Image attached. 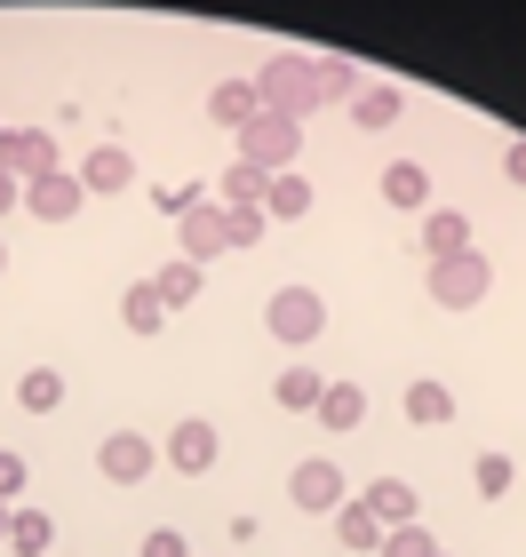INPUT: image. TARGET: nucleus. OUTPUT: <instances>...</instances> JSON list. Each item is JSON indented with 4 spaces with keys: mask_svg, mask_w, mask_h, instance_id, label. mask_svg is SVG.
<instances>
[{
    "mask_svg": "<svg viewBox=\"0 0 526 557\" xmlns=\"http://www.w3.org/2000/svg\"><path fill=\"white\" fill-rule=\"evenodd\" d=\"M264 326L280 343H311V335H328V302H319L311 287H280V295L264 302Z\"/></svg>",
    "mask_w": 526,
    "mask_h": 557,
    "instance_id": "3",
    "label": "nucleus"
},
{
    "mask_svg": "<svg viewBox=\"0 0 526 557\" xmlns=\"http://www.w3.org/2000/svg\"><path fill=\"white\" fill-rule=\"evenodd\" d=\"M375 557H431V534H423V525H391Z\"/></svg>",
    "mask_w": 526,
    "mask_h": 557,
    "instance_id": "29",
    "label": "nucleus"
},
{
    "mask_svg": "<svg viewBox=\"0 0 526 557\" xmlns=\"http://www.w3.org/2000/svg\"><path fill=\"white\" fill-rule=\"evenodd\" d=\"M447 414H455V391H447V383H415V391H407V422L439 430Z\"/></svg>",
    "mask_w": 526,
    "mask_h": 557,
    "instance_id": "25",
    "label": "nucleus"
},
{
    "mask_svg": "<svg viewBox=\"0 0 526 557\" xmlns=\"http://www.w3.org/2000/svg\"><path fill=\"white\" fill-rule=\"evenodd\" d=\"M359 502H367V510H375V525H383V534H391V525H415V510H423V502H415V486H407V478H375V486H367Z\"/></svg>",
    "mask_w": 526,
    "mask_h": 557,
    "instance_id": "11",
    "label": "nucleus"
},
{
    "mask_svg": "<svg viewBox=\"0 0 526 557\" xmlns=\"http://www.w3.org/2000/svg\"><path fill=\"white\" fill-rule=\"evenodd\" d=\"M479 295H487V256H479V247H463V256H439V263H431V302H447V311H470Z\"/></svg>",
    "mask_w": 526,
    "mask_h": 557,
    "instance_id": "4",
    "label": "nucleus"
},
{
    "mask_svg": "<svg viewBox=\"0 0 526 557\" xmlns=\"http://www.w3.org/2000/svg\"><path fill=\"white\" fill-rule=\"evenodd\" d=\"M152 462H160V446L144 438V430H112V438L96 446V470H105L112 486H144V478H152Z\"/></svg>",
    "mask_w": 526,
    "mask_h": 557,
    "instance_id": "5",
    "label": "nucleus"
},
{
    "mask_svg": "<svg viewBox=\"0 0 526 557\" xmlns=\"http://www.w3.org/2000/svg\"><path fill=\"white\" fill-rule=\"evenodd\" d=\"M16 407H24V414H57V407H64V374H57V367H33V374L16 383Z\"/></svg>",
    "mask_w": 526,
    "mask_h": 557,
    "instance_id": "20",
    "label": "nucleus"
},
{
    "mask_svg": "<svg viewBox=\"0 0 526 557\" xmlns=\"http://www.w3.org/2000/svg\"><path fill=\"white\" fill-rule=\"evenodd\" d=\"M367 81H359V64H343V57H319V104H351Z\"/></svg>",
    "mask_w": 526,
    "mask_h": 557,
    "instance_id": "26",
    "label": "nucleus"
},
{
    "mask_svg": "<svg viewBox=\"0 0 526 557\" xmlns=\"http://www.w3.org/2000/svg\"><path fill=\"white\" fill-rule=\"evenodd\" d=\"M295 151H304V120H288V112H256L240 128V160L264 168V175H288Z\"/></svg>",
    "mask_w": 526,
    "mask_h": 557,
    "instance_id": "2",
    "label": "nucleus"
},
{
    "mask_svg": "<svg viewBox=\"0 0 526 557\" xmlns=\"http://www.w3.org/2000/svg\"><path fill=\"white\" fill-rule=\"evenodd\" d=\"M0 271H9V239H0Z\"/></svg>",
    "mask_w": 526,
    "mask_h": 557,
    "instance_id": "37",
    "label": "nucleus"
},
{
    "mask_svg": "<svg viewBox=\"0 0 526 557\" xmlns=\"http://www.w3.org/2000/svg\"><path fill=\"white\" fill-rule=\"evenodd\" d=\"M184 232V263H216L223 247H232V223H223V199H199V208L175 223Z\"/></svg>",
    "mask_w": 526,
    "mask_h": 557,
    "instance_id": "8",
    "label": "nucleus"
},
{
    "mask_svg": "<svg viewBox=\"0 0 526 557\" xmlns=\"http://www.w3.org/2000/svg\"><path fill=\"white\" fill-rule=\"evenodd\" d=\"M144 557H184V534H175V525H152V534H144Z\"/></svg>",
    "mask_w": 526,
    "mask_h": 557,
    "instance_id": "33",
    "label": "nucleus"
},
{
    "mask_svg": "<svg viewBox=\"0 0 526 557\" xmlns=\"http://www.w3.org/2000/svg\"><path fill=\"white\" fill-rule=\"evenodd\" d=\"M383 199L391 208H423V199H431V168L423 160H391L383 168Z\"/></svg>",
    "mask_w": 526,
    "mask_h": 557,
    "instance_id": "16",
    "label": "nucleus"
},
{
    "mask_svg": "<svg viewBox=\"0 0 526 557\" xmlns=\"http://www.w3.org/2000/svg\"><path fill=\"white\" fill-rule=\"evenodd\" d=\"M152 287H160L168 311H184V302H199V263H168V271L152 278Z\"/></svg>",
    "mask_w": 526,
    "mask_h": 557,
    "instance_id": "27",
    "label": "nucleus"
},
{
    "mask_svg": "<svg viewBox=\"0 0 526 557\" xmlns=\"http://www.w3.org/2000/svg\"><path fill=\"white\" fill-rule=\"evenodd\" d=\"M168 462L184 470V478H199V470H216V422H175V438H168Z\"/></svg>",
    "mask_w": 526,
    "mask_h": 557,
    "instance_id": "10",
    "label": "nucleus"
},
{
    "mask_svg": "<svg viewBox=\"0 0 526 557\" xmlns=\"http://www.w3.org/2000/svg\"><path fill=\"white\" fill-rule=\"evenodd\" d=\"M256 112H264V96H256V81H247V72L216 81V96H208V120H223V128H247Z\"/></svg>",
    "mask_w": 526,
    "mask_h": 557,
    "instance_id": "13",
    "label": "nucleus"
},
{
    "mask_svg": "<svg viewBox=\"0 0 526 557\" xmlns=\"http://www.w3.org/2000/svg\"><path fill=\"white\" fill-rule=\"evenodd\" d=\"M503 175H511V184H526V136H518V144L503 151Z\"/></svg>",
    "mask_w": 526,
    "mask_h": 557,
    "instance_id": "34",
    "label": "nucleus"
},
{
    "mask_svg": "<svg viewBox=\"0 0 526 557\" xmlns=\"http://www.w3.org/2000/svg\"><path fill=\"white\" fill-rule=\"evenodd\" d=\"M48 168H57V136H40V128H9V136H0V175L40 184Z\"/></svg>",
    "mask_w": 526,
    "mask_h": 557,
    "instance_id": "7",
    "label": "nucleus"
},
{
    "mask_svg": "<svg viewBox=\"0 0 526 557\" xmlns=\"http://www.w3.org/2000/svg\"><path fill=\"white\" fill-rule=\"evenodd\" d=\"M463 247H470V223L455 215V208H439V215H423V256H463Z\"/></svg>",
    "mask_w": 526,
    "mask_h": 557,
    "instance_id": "17",
    "label": "nucleus"
},
{
    "mask_svg": "<svg viewBox=\"0 0 526 557\" xmlns=\"http://www.w3.org/2000/svg\"><path fill=\"white\" fill-rule=\"evenodd\" d=\"M511 478H518L511 454H479V462H470V486H479L487 502H494V494H511Z\"/></svg>",
    "mask_w": 526,
    "mask_h": 557,
    "instance_id": "28",
    "label": "nucleus"
},
{
    "mask_svg": "<svg viewBox=\"0 0 526 557\" xmlns=\"http://www.w3.org/2000/svg\"><path fill=\"white\" fill-rule=\"evenodd\" d=\"M335 542H343V549H383V525H375V510H367L359 494L335 510Z\"/></svg>",
    "mask_w": 526,
    "mask_h": 557,
    "instance_id": "19",
    "label": "nucleus"
},
{
    "mask_svg": "<svg viewBox=\"0 0 526 557\" xmlns=\"http://www.w3.org/2000/svg\"><path fill=\"white\" fill-rule=\"evenodd\" d=\"M81 175H64V168H48L40 175V184H24V208H33L40 223H72V215H81Z\"/></svg>",
    "mask_w": 526,
    "mask_h": 557,
    "instance_id": "9",
    "label": "nucleus"
},
{
    "mask_svg": "<svg viewBox=\"0 0 526 557\" xmlns=\"http://www.w3.org/2000/svg\"><path fill=\"white\" fill-rule=\"evenodd\" d=\"M0 542H9V502H0Z\"/></svg>",
    "mask_w": 526,
    "mask_h": 557,
    "instance_id": "36",
    "label": "nucleus"
},
{
    "mask_svg": "<svg viewBox=\"0 0 526 557\" xmlns=\"http://www.w3.org/2000/svg\"><path fill=\"white\" fill-rule=\"evenodd\" d=\"M311 414L328 422V430H359V422H367V391H351V383H328Z\"/></svg>",
    "mask_w": 526,
    "mask_h": 557,
    "instance_id": "18",
    "label": "nucleus"
},
{
    "mask_svg": "<svg viewBox=\"0 0 526 557\" xmlns=\"http://www.w3.org/2000/svg\"><path fill=\"white\" fill-rule=\"evenodd\" d=\"M120 319L136 326V335H160V319H168V302H160V287L152 278H136L129 295H120Z\"/></svg>",
    "mask_w": 526,
    "mask_h": 557,
    "instance_id": "22",
    "label": "nucleus"
},
{
    "mask_svg": "<svg viewBox=\"0 0 526 557\" xmlns=\"http://www.w3.org/2000/svg\"><path fill=\"white\" fill-rule=\"evenodd\" d=\"M247 81H256L264 112H288V120H304V112L319 104V64H311V57H271L264 72H247Z\"/></svg>",
    "mask_w": 526,
    "mask_h": 557,
    "instance_id": "1",
    "label": "nucleus"
},
{
    "mask_svg": "<svg viewBox=\"0 0 526 557\" xmlns=\"http://www.w3.org/2000/svg\"><path fill=\"white\" fill-rule=\"evenodd\" d=\"M431 557H455V549H431Z\"/></svg>",
    "mask_w": 526,
    "mask_h": 557,
    "instance_id": "38",
    "label": "nucleus"
},
{
    "mask_svg": "<svg viewBox=\"0 0 526 557\" xmlns=\"http://www.w3.org/2000/svg\"><path fill=\"white\" fill-rule=\"evenodd\" d=\"M24 478H33V470H24V454H0V502H16Z\"/></svg>",
    "mask_w": 526,
    "mask_h": 557,
    "instance_id": "32",
    "label": "nucleus"
},
{
    "mask_svg": "<svg viewBox=\"0 0 526 557\" xmlns=\"http://www.w3.org/2000/svg\"><path fill=\"white\" fill-rule=\"evenodd\" d=\"M399 112H407L399 88H359V96H351V120H359V128H391Z\"/></svg>",
    "mask_w": 526,
    "mask_h": 557,
    "instance_id": "23",
    "label": "nucleus"
},
{
    "mask_svg": "<svg viewBox=\"0 0 526 557\" xmlns=\"http://www.w3.org/2000/svg\"><path fill=\"white\" fill-rule=\"evenodd\" d=\"M288 494H295V510H311V518H328V510H343V502H351V486H343V470L328 462V454H311V462H295V478H288Z\"/></svg>",
    "mask_w": 526,
    "mask_h": 557,
    "instance_id": "6",
    "label": "nucleus"
},
{
    "mask_svg": "<svg viewBox=\"0 0 526 557\" xmlns=\"http://www.w3.org/2000/svg\"><path fill=\"white\" fill-rule=\"evenodd\" d=\"M16 199H24V184H16V175H0V215H9Z\"/></svg>",
    "mask_w": 526,
    "mask_h": 557,
    "instance_id": "35",
    "label": "nucleus"
},
{
    "mask_svg": "<svg viewBox=\"0 0 526 557\" xmlns=\"http://www.w3.org/2000/svg\"><path fill=\"white\" fill-rule=\"evenodd\" d=\"M199 199H208V191H199V184H175V191H160V215H175V223H184V215L199 208Z\"/></svg>",
    "mask_w": 526,
    "mask_h": 557,
    "instance_id": "31",
    "label": "nucleus"
},
{
    "mask_svg": "<svg viewBox=\"0 0 526 557\" xmlns=\"http://www.w3.org/2000/svg\"><path fill=\"white\" fill-rule=\"evenodd\" d=\"M129 184H136V160L120 144H96L81 160V191H129Z\"/></svg>",
    "mask_w": 526,
    "mask_h": 557,
    "instance_id": "12",
    "label": "nucleus"
},
{
    "mask_svg": "<svg viewBox=\"0 0 526 557\" xmlns=\"http://www.w3.org/2000/svg\"><path fill=\"white\" fill-rule=\"evenodd\" d=\"M9 549L16 557H57V518L48 510H9Z\"/></svg>",
    "mask_w": 526,
    "mask_h": 557,
    "instance_id": "14",
    "label": "nucleus"
},
{
    "mask_svg": "<svg viewBox=\"0 0 526 557\" xmlns=\"http://www.w3.org/2000/svg\"><path fill=\"white\" fill-rule=\"evenodd\" d=\"M311 199H319V191H311L304 175L288 168V175H271V184H264V215H280V223H304V215H311Z\"/></svg>",
    "mask_w": 526,
    "mask_h": 557,
    "instance_id": "15",
    "label": "nucleus"
},
{
    "mask_svg": "<svg viewBox=\"0 0 526 557\" xmlns=\"http://www.w3.org/2000/svg\"><path fill=\"white\" fill-rule=\"evenodd\" d=\"M319 391H328V383H319V374H311V367H288V374H280V383H271V398H280V407H288V414H311V407H319Z\"/></svg>",
    "mask_w": 526,
    "mask_h": 557,
    "instance_id": "24",
    "label": "nucleus"
},
{
    "mask_svg": "<svg viewBox=\"0 0 526 557\" xmlns=\"http://www.w3.org/2000/svg\"><path fill=\"white\" fill-rule=\"evenodd\" d=\"M223 223H232V247H256L264 239V208H223Z\"/></svg>",
    "mask_w": 526,
    "mask_h": 557,
    "instance_id": "30",
    "label": "nucleus"
},
{
    "mask_svg": "<svg viewBox=\"0 0 526 557\" xmlns=\"http://www.w3.org/2000/svg\"><path fill=\"white\" fill-rule=\"evenodd\" d=\"M264 184H271L264 168L232 160V168H223V184H216V199H223V208H264Z\"/></svg>",
    "mask_w": 526,
    "mask_h": 557,
    "instance_id": "21",
    "label": "nucleus"
}]
</instances>
